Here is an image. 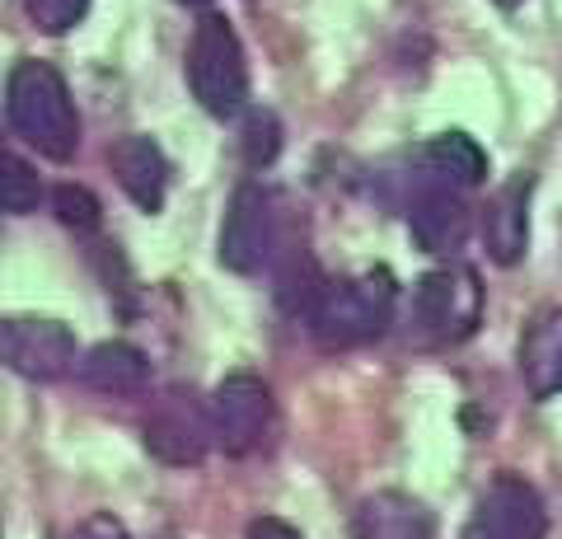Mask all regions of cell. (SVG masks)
<instances>
[{
  "label": "cell",
  "instance_id": "52a82bcc",
  "mask_svg": "<svg viewBox=\"0 0 562 539\" xmlns=\"http://www.w3.org/2000/svg\"><path fill=\"white\" fill-rule=\"evenodd\" d=\"M0 352L5 367L24 380H61L80 367L76 334L61 319H38V315H14L0 324Z\"/></svg>",
  "mask_w": 562,
  "mask_h": 539
},
{
  "label": "cell",
  "instance_id": "e0dca14e",
  "mask_svg": "<svg viewBox=\"0 0 562 539\" xmlns=\"http://www.w3.org/2000/svg\"><path fill=\"white\" fill-rule=\"evenodd\" d=\"M0 202H5V212L10 216H29V212H38V202H43V183H38V173H33L20 155H5L0 160Z\"/></svg>",
  "mask_w": 562,
  "mask_h": 539
},
{
  "label": "cell",
  "instance_id": "9c48e42d",
  "mask_svg": "<svg viewBox=\"0 0 562 539\" xmlns=\"http://www.w3.org/2000/svg\"><path fill=\"white\" fill-rule=\"evenodd\" d=\"M543 530H549L543 497L525 479L502 474L483 489L464 526V539H543Z\"/></svg>",
  "mask_w": 562,
  "mask_h": 539
},
{
  "label": "cell",
  "instance_id": "7a4b0ae2",
  "mask_svg": "<svg viewBox=\"0 0 562 539\" xmlns=\"http://www.w3.org/2000/svg\"><path fill=\"white\" fill-rule=\"evenodd\" d=\"M394 305H398L394 272L366 268L357 277H342V282L324 287L319 305H314V315H310V328L324 347H361L390 328Z\"/></svg>",
  "mask_w": 562,
  "mask_h": 539
},
{
  "label": "cell",
  "instance_id": "7402d4cb",
  "mask_svg": "<svg viewBox=\"0 0 562 539\" xmlns=\"http://www.w3.org/2000/svg\"><path fill=\"white\" fill-rule=\"evenodd\" d=\"M244 539H305V535L295 530L291 520H281V516H254L249 530H244Z\"/></svg>",
  "mask_w": 562,
  "mask_h": 539
},
{
  "label": "cell",
  "instance_id": "277c9868",
  "mask_svg": "<svg viewBox=\"0 0 562 539\" xmlns=\"http://www.w3.org/2000/svg\"><path fill=\"white\" fill-rule=\"evenodd\" d=\"M483 319V287L473 268H436L413 287V324L431 343H460Z\"/></svg>",
  "mask_w": 562,
  "mask_h": 539
},
{
  "label": "cell",
  "instance_id": "3957f363",
  "mask_svg": "<svg viewBox=\"0 0 562 539\" xmlns=\"http://www.w3.org/2000/svg\"><path fill=\"white\" fill-rule=\"evenodd\" d=\"M188 85L192 99L211 117H235L249 99V61L244 43L225 14H202L188 43Z\"/></svg>",
  "mask_w": 562,
  "mask_h": 539
},
{
  "label": "cell",
  "instance_id": "ffe728a7",
  "mask_svg": "<svg viewBox=\"0 0 562 539\" xmlns=\"http://www.w3.org/2000/svg\"><path fill=\"white\" fill-rule=\"evenodd\" d=\"M24 14L33 24H38V33H66L76 29L85 14H90V0H24Z\"/></svg>",
  "mask_w": 562,
  "mask_h": 539
},
{
  "label": "cell",
  "instance_id": "2e32d148",
  "mask_svg": "<svg viewBox=\"0 0 562 539\" xmlns=\"http://www.w3.org/2000/svg\"><path fill=\"white\" fill-rule=\"evenodd\" d=\"M422 169H427L431 188H454V193H464V188H479L487 179V155L473 136L441 132L436 142L422 146Z\"/></svg>",
  "mask_w": 562,
  "mask_h": 539
},
{
  "label": "cell",
  "instance_id": "5bb4252c",
  "mask_svg": "<svg viewBox=\"0 0 562 539\" xmlns=\"http://www.w3.org/2000/svg\"><path fill=\"white\" fill-rule=\"evenodd\" d=\"M351 535L357 539H431L436 520L417 497L384 489V493H371L357 507V516H351Z\"/></svg>",
  "mask_w": 562,
  "mask_h": 539
},
{
  "label": "cell",
  "instance_id": "ac0fdd59",
  "mask_svg": "<svg viewBox=\"0 0 562 539\" xmlns=\"http://www.w3.org/2000/svg\"><path fill=\"white\" fill-rule=\"evenodd\" d=\"M244 160H249L254 169L262 165H272L277 160V150H281V123H277V113L268 109H254L249 117H244Z\"/></svg>",
  "mask_w": 562,
  "mask_h": 539
},
{
  "label": "cell",
  "instance_id": "603a6c76",
  "mask_svg": "<svg viewBox=\"0 0 562 539\" xmlns=\"http://www.w3.org/2000/svg\"><path fill=\"white\" fill-rule=\"evenodd\" d=\"M179 5H206V0H179Z\"/></svg>",
  "mask_w": 562,
  "mask_h": 539
},
{
  "label": "cell",
  "instance_id": "5b68a950",
  "mask_svg": "<svg viewBox=\"0 0 562 539\" xmlns=\"http://www.w3.org/2000/svg\"><path fill=\"white\" fill-rule=\"evenodd\" d=\"M140 441L160 464L188 469L202 464L206 450L216 446V427H211V404H202L192 390H165L150 404L146 423H140Z\"/></svg>",
  "mask_w": 562,
  "mask_h": 539
},
{
  "label": "cell",
  "instance_id": "30bf717a",
  "mask_svg": "<svg viewBox=\"0 0 562 539\" xmlns=\"http://www.w3.org/2000/svg\"><path fill=\"white\" fill-rule=\"evenodd\" d=\"M530 193H535V179L530 173H516L483 206V249L492 263L516 268L525 249H530Z\"/></svg>",
  "mask_w": 562,
  "mask_h": 539
},
{
  "label": "cell",
  "instance_id": "8992f818",
  "mask_svg": "<svg viewBox=\"0 0 562 539\" xmlns=\"http://www.w3.org/2000/svg\"><path fill=\"white\" fill-rule=\"evenodd\" d=\"M211 427L225 456H254L272 431V390L262 375L235 371L211 390Z\"/></svg>",
  "mask_w": 562,
  "mask_h": 539
},
{
  "label": "cell",
  "instance_id": "44dd1931",
  "mask_svg": "<svg viewBox=\"0 0 562 539\" xmlns=\"http://www.w3.org/2000/svg\"><path fill=\"white\" fill-rule=\"evenodd\" d=\"M66 539H132V535H127V526H122L117 516L94 512V516H85L76 530H66Z\"/></svg>",
  "mask_w": 562,
  "mask_h": 539
},
{
  "label": "cell",
  "instance_id": "9a60e30c",
  "mask_svg": "<svg viewBox=\"0 0 562 539\" xmlns=\"http://www.w3.org/2000/svg\"><path fill=\"white\" fill-rule=\"evenodd\" d=\"M76 380L85 390H94V394H140L146 390V380H150V361L132 343H117V338L113 343H94L90 352L80 357Z\"/></svg>",
  "mask_w": 562,
  "mask_h": 539
},
{
  "label": "cell",
  "instance_id": "cb8c5ba5",
  "mask_svg": "<svg viewBox=\"0 0 562 539\" xmlns=\"http://www.w3.org/2000/svg\"><path fill=\"white\" fill-rule=\"evenodd\" d=\"M497 5H506V10H512V5H520V0H497Z\"/></svg>",
  "mask_w": 562,
  "mask_h": 539
},
{
  "label": "cell",
  "instance_id": "d6986e66",
  "mask_svg": "<svg viewBox=\"0 0 562 539\" xmlns=\"http://www.w3.org/2000/svg\"><path fill=\"white\" fill-rule=\"evenodd\" d=\"M52 206H57V221L70 225V231H99V221H103V206L85 183H61L52 193Z\"/></svg>",
  "mask_w": 562,
  "mask_h": 539
},
{
  "label": "cell",
  "instance_id": "ba28073f",
  "mask_svg": "<svg viewBox=\"0 0 562 539\" xmlns=\"http://www.w3.org/2000/svg\"><path fill=\"white\" fill-rule=\"evenodd\" d=\"M277 249V212H272V193L258 183H239L231 198V212L221 225V263L249 277L272 258Z\"/></svg>",
  "mask_w": 562,
  "mask_h": 539
},
{
  "label": "cell",
  "instance_id": "4fadbf2b",
  "mask_svg": "<svg viewBox=\"0 0 562 539\" xmlns=\"http://www.w3.org/2000/svg\"><path fill=\"white\" fill-rule=\"evenodd\" d=\"M408 231L417 239V249L454 254L469 239V206L454 188H422L408 212Z\"/></svg>",
  "mask_w": 562,
  "mask_h": 539
},
{
  "label": "cell",
  "instance_id": "8fae6325",
  "mask_svg": "<svg viewBox=\"0 0 562 539\" xmlns=\"http://www.w3.org/2000/svg\"><path fill=\"white\" fill-rule=\"evenodd\" d=\"M109 165H113L117 188L140 206V212H160L165 198H169V160L150 136H122L109 155Z\"/></svg>",
  "mask_w": 562,
  "mask_h": 539
},
{
  "label": "cell",
  "instance_id": "7c38bea8",
  "mask_svg": "<svg viewBox=\"0 0 562 539\" xmlns=\"http://www.w3.org/2000/svg\"><path fill=\"white\" fill-rule=\"evenodd\" d=\"M520 380L530 398H553L562 394V310H539L520 334Z\"/></svg>",
  "mask_w": 562,
  "mask_h": 539
},
{
  "label": "cell",
  "instance_id": "6da1fadb",
  "mask_svg": "<svg viewBox=\"0 0 562 539\" xmlns=\"http://www.w3.org/2000/svg\"><path fill=\"white\" fill-rule=\"evenodd\" d=\"M5 117L14 136L47 155V160H70L80 150V113L70 103V90L57 66L47 61H14L5 76Z\"/></svg>",
  "mask_w": 562,
  "mask_h": 539
}]
</instances>
